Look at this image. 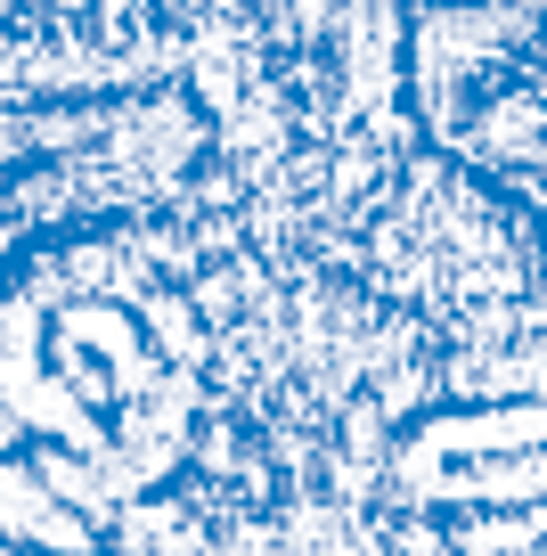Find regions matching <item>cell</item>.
Masks as SVG:
<instances>
[]
</instances>
